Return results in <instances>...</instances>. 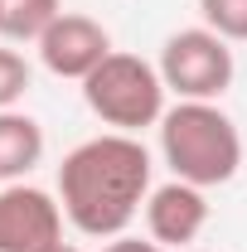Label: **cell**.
<instances>
[{
    "mask_svg": "<svg viewBox=\"0 0 247 252\" xmlns=\"http://www.w3.org/2000/svg\"><path fill=\"white\" fill-rule=\"evenodd\" d=\"M151 199V151L126 136L107 131L73 146L59 165V204L68 223L88 238H122L131 219Z\"/></svg>",
    "mask_w": 247,
    "mask_h": 252,
    "instance_id": "6da1fadb",
    "label": "cell"
},
{
    "mask_svg": "<svg viewBox=\"0 0 247 252\" xmlns=\"http://www.w3.org/2000/svg\"><path fill=\"white\" fill-rule=\"evenodd\" d=\"M160 156L175 180L214 189L243 170V136L218 102H175L160 117Z\"/></svg>",
    "mask_w": 247,
    "mask_h": 252,
    "instance_id": "7a4b0ae2",
    "label": "cell"
},
{
    "mask_svg": "<svg viewBox=\"0 0 247 252\" xmlns=\"http://www.w3.org/2000/svg\"><path fill=\"white\" fill-rule=\"evenodd\" d=\"M165 93L170 88H165L160 68L146 63L141 54H122V49H112L83 78L88 112L102 117L112 131H126V136H136L146 126H160V117H165Z\"/></svg>",
    "mask_w": 247,
    "mask_h": 252,
    "instance_id": "3957f363",
    "label": "cell"
},
{
    "mask_svg": "<svg viewBox=\"0 0 247 252\" xmlns=\"http://www.w3.org/2000/svg\"><path fill=\"white\" fill-rule=\"evenodd\" d=\"M155 68H160L165 88L180 97V102H218V97L233 88V73H238L228 39L214 34L209 25L170 34Z\"/></svg>",
    "mask_w": 247,
    "mask_h": 252,
    "instance_id": "277c9868",
    "label": "cell"
},
{
    "mask_svg": "<svg viewBox=\"0 0 247 252\" xmlns=\"http://www.w3.org/2000/svg\"><path fill=\"white\" fill-rule=\"evenodd\" d=\"M63 204L39 185H0V252H49L63 243Z\"/></svg>",
    "mask_w": 247,
    "mask_h": 252,
    "instance_id": "5b68a950",
    "label": "cell"
},
{
    "mask_svg": "<svg viewBox=\"0 0 247 252\" xmlns=\"http://www.w3.org/2000/svg\"><path fill=\"white\" fill-rule=\"evenodd\" d=\"M107 54H112V34L93 15H78V10H63L39 39V63L54 78H78L83 83Z\"/></svg>",
    "mask_w": 247,
    "mask_h": 252,
    "instance_id": "8992f818",
    "label": "cell"
},
{
    "mask_svg": "<svg viewBox=\"0 0 247 252\" xmlns=\"http://www.w3.org/2000/svg\"><path fill=\"white\" fill-rule=\"evenodd\" d=\"M209 223V199L199 185H185V180H170V185L151 189L146 199V228L160 248H189Z\"/></svg>",
    "mask_w": 247,
    "mask_h": 252,
    "instance_id": "52a82bcc",
    "label": "cell"
},
{
    "mask_svg": "<svg viewBox=\"0 0 247 252\" xmlns=\"http://www.w3.org/2000/svg\"><path fill=\"white\" fill-rule=\"evenodd\" d=\"M44 160V126L30 112H0V180L15 185Z\"/></svg>",
    "mask_w": 247,
    "mask_h": 252,
    "instance_id": "ba28073f",
    "label": "cell"
},
{
    "mask_svg": "<svg viewBox=\"0 0 247 252\" xmlns=\"http://www.w3.org/2000/svg\"><path fill=\"white\" fill-rule=\"evenodd\" d=\"M63 15V0H0V34L10 44H39Z\"/></svg>",
    "mask_w": 247,
    "mask_h": 252,
    "instance_id": "9c48e42d",
    "label": "cell"
},
{
    "mask_svg": "<svg viewBox=\"0 0 247 252\" xmlns=\"http://www.w3.org/2000/svg\"><path fill=\"white\" fill-rule=\"evenodd\" d=\"M199 15L214 34H223L228 44L247 39V0H199Z\"/></svg>",
    "mask_w": 247,
    "mask_h": 252,
    "instance_id": "30bf717a",
    "label": "cell"
},
{
    "mask_svg": "<svg viewBox=\"0 0 247 252\" xmlns=\"http://www.w3.org/2000/svg\"><path fill=\"white\" fill-rule=\"evenodd\" d=\"M30 93V63L20 49H0V112H10Z\"/></svg>",
    "mask_w": 247,
    "mask_h": 252,
    "instance_id": "8fae6325",
    "label": "cell"
},
{
    "mask_svg": "<svg viewBox=\"0 0 247 252\" xmlns=\"http://www.w3.org/2000/svg\"><path fill=\"white\" fill-rule=\"evenodd\" d=\"M102 252H165L155 238H131V233H122V238H112Z\"/></svg>",
    "mask_w": 247,
    "mask_h": 252,
    "instance_id": "7c38bea8",
    "label": "cell"
},
{
    "mask_svg": "<svg viewBox=\"0 0 247 252\" xmlns=\"http://www.w3.org/2000/svg\"><path fill=\"white\" fill-rule=\"evenodd\" d=\"M49 252H78V248H73V243H59V248H49Z\"/></svg>",
    "mask_w": 247,
    "mask_h": 252,
    "instance_id": "4fadbf2b",
    "label": "cell"
},
{
    "mask_svg": "<svg viewBox=\"0 0 247 252\" xmlns=\"http://www.w3.org/2000/svg\"><path fill=\"white\" fill-rule=\"evenodd\" d=\"M189 252H209V248H189Z\"/></svg>",
    "mask_w": 247,
    "mask_h": 252,
    "instance_id": "5bb4252c",
    "label": "cell"
}]
</instances>
